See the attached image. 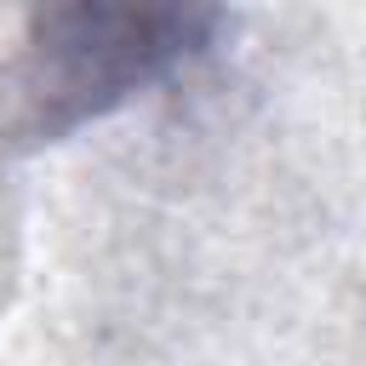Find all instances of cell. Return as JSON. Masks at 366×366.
<instances>
[{"instance_id": "obj_1", "label": "cell", "mask_w": 366, "mask_h": 366, "mask_svg": "<svg viewBox=\"0 0 366 366\" xmlns=\"http://www.w3.org/2000/svg\"><path fill=\"white\" fill-rule=\"evenodd\" d=\"M217 11L194 6H51L29 17L23 57L6 80L11 132L57 143L74 126L120 109L132 92L172 74L206 46Z\"/></svg>"}]
</instances>
